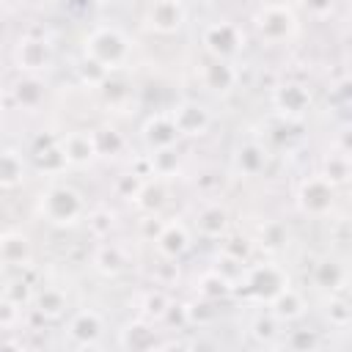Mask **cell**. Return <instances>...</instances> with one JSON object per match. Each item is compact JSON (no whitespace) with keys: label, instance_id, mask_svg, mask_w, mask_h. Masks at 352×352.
<instances>
[{"label":"cell","instance_id":"obj_10","mask_svg":"<svg viewBox=\"0 0 352 352\" xmlns=\"http://www.w3.org/2000/svg\"><path fill=\"white\" fill-rule=\"evenodd\" d=\"M170 118L179 129V138H204L212 126V113L198 102H179L170 110Z\"/></svg>","mask_w":352,"mask_h":352},{"label":"cell","instance_id":"obj_15","mask_svg":"<svg viewBox=\"0 0 352 352\" xmlns=\"http://www.w3.org/2000/svg\"><path fill=\"white\" fill-rule=\"evenodd\" d=\"M179 140V129L170 118V113H154L151 118H146L143 124V143L154 151V148H165V146H176Z\"/></svg>","mask_w":352,"mask_h":352},{"label":"cell","instance_id":"obj_37","mask_svg":"<svg viewBox=\"0 0 352 352\" xmlns=\"http://www.w3.org/2000/svg\"><path fill=\"white\" fill-rule=\"evenodd\" d=\"M85 220H88V228H91V234H94V236H107V234H110V228H113V214H110L107 209L88 212V214H85Z\"/></svg>","mask_w":352,"mask_h":352},{"label":"cell","instance_id":"obj_28","mask_svg":"<svg viewBox=\"0 0 352 352\" xmlns=\"http://www.w3.org/2000/svg\"><path fill=\"white\" fill-rule=\"evenodd\" d=\"M148 162H151V173H154L157 179H165V176L176 173V168H179V151H176V146L154 148V151L148 154Z\"/></svg>","mask_w":352,"mask_h":352},{"label":"cell","instance_id":"obj_12","mask_svg":"<svg viewBox=\"0 0 352 352\" xmlns=\"http://www.w3.org/2000/svg\"><path fill=\"white\" fill-rule=\"evenodd\" d=\"M201 80H204V88H206V91H212V94H217V96H226V94H231V91L236 88L239 72L231 66V60L214 58V60H209V63L201 69Z\"/></svg>","mask_w":352,"mask_h":352},{"label":"cell","instance_id":"obj_24","mask_svg":"<svg viewBox=\"0 0 352 352\" xmlns=\"http://www.w3.org/2000/svg\"><path fill=\"white\" fill-rule=\"evenodd\" d=\"M33 162L38 170L44 173H58L60 168H66V157H63V148H60V140H50L44 146H36L33 148Z\"/></svg>","mask_w":352,"mask_h":352},{"label":"cell","instance_id":"obj_43","mask_svg":"<svg viewBox=\"0 0 352 352\" xmlns=\"http://www.w3.org/2000/svg\"><path fill=\"white\" fill-rule=\"evenodd\" d=\"M333 3H336V0H302L305 11L314 14V16H327V14L333 11Z\"/></svg>","mask_w":352,"mask_h":352},{"label":"cell","instance_id":"obj_31","mask_svg":"<svg viewBox=\"0 0 352 352\" xmlns=\"http://www.w3.org/2000/svg\"><path fill=\"white\" fill-rule=\"evenodd\" d=\"M198 292L204 300H217L223 294L231 292V278L220 275V270H212L206 275H201V283H198Z\"/></svg>","mask_w":352,"mask_h":352},{"label":"cell","instance_id":"obj_8","mask_svg":"<svg viewBox=\"0 0 352 352\" xmlns=\"http://www.w3.org/2000/svg\"><path fill=\"white\" fill-rule=\"evenodd\" d=\"M104 333V319L94 308H80L66 322V336L74 346H96Z\"/></svg>","mask_w":352,"mask_h":352},{"label":"cell","instance_id":"obj_32","mask_svg":"<svg viewBox=\"0 0 352 352\" xmlns=\"http://www.w3.org/2000/svg\"><path fill=\"white\" fill-rule=\"evenodd\" d=\"M168 305H170L168 294H165L162 289H151V292H146L140 308H143V316H146V319H162L165 311H168Z\"/></svg>","mask_w":352,"mask_h":352},{"label":"cell","instance_id":"obj_22","mask_svg":"<svg viewBox=\"0 0 352 352\" xmlns=\"http://www.w3.org/2000/svg\"><path fill=\"white\" fill-rule=\"evenodd\" d=\"M118 346H121V349H151V346H157L151 324H146V322H132V324H126V327L121 330V336H118Z\"/></svg>","mask_w":352,"mask_h":352},{"label":"cell","instance_id":"obj_30","mask_svg":"<svg viewBox=\"0 0 352 352\" xmlns=\"http://www.w3.org/2000/svg\"><path fill=\"white\" fill-rule=\"evenodd\" d=\"M314 280H316V286L336 292V289H341V286L346 283V272H344V267L336 264V261H322V264L316 267V272H314Z\"/></svg>","mask_w":352,"mask_h":352},{"label":"cell","instance_id":"obj_21","mask_svg":"<svg viewBox=\"0 0 352 352\" xmlns=\"http://www.w3.org/2000/svg\"><path fill=\"white\" fill-rule=\"evenodd\" d=\"M25 179V160L16 148H3L0 151V187L11 190L16 184H22Z\"/></svg>","mask_w":352,"mask_h":352},{"label":"cell","instance_id":"obj_7","mask_svg":"<svg viewBox=\"0 0 352 352\" xmlns=\"http://www.w3.org/2000/svg\"><path fill=\"white\" fill-rule=\"evenodd\" d=\"M333 201H336V187L319 173V176H308L302 184H300V192H297V204L305 214L311 217H324L330 209H333Z\"/></svg>","mask_w":352,"mask_h":352},{"label":"cell","instance_id":"obj_11","mask_svg":"<svg viewBox=\"0 0 352 352\" xmlns=\"http://www.w3.org/2000/svg\"><path fill=\"white\" fill-rule=\"evenodd\" d=\"M187 8L182 0H151L146 8V25L157 33H173L184 25Z\"/></svg>","mask_w":352,"mask_h":352},{"label":"cell","instance_id":"obj_45","mask_svg":"<svg viewBox=\"0 0 352 352\" xmlns=\"http://www.w3.org/2000/svg\"><path fill=\"white\" fill-rule=\"evenodd\" d=\"M0 11H3V0H0Z\"/></svg>","mask_w":352,"mask_h":352},{"label":"cell","instance_id":"obj_3","mask_svg":"<svg viewBox=\"0 0 352 352\" xmlns=\"http://www.w3.org/2000/svg\"><path fill=\"white\" fill-rule=\"evenodd\" d=\"M256 30H258V36L264 41L280 44V41L292 38V33L297 30V16L283 3H267L256 14Z\"/></svg>","mask_w":352,"mask_h":352},{"label":"cell","instance_id":"obj_25","mask_svg":"<svg viewBox=\"0 0 352 352\" xmlns=\"http://www.w3.org/2000/svg\"><path fill=\"white\" fill-rule=\"evenodd\" d=\"M94 264L102 275H118V272L126 270V256L118 245H102L94 256Z\"/></svg>","mask_w":352,"mask_h":352},{"label":"cell","instance_id":"obj_26","mask_svg":"<svg viewBox=\"0 0 352 352\" xmlns=\"http://www.w3.org/2000/svg\"><path fill=\"white\" fill-rule=\"evenodd\" d=\"M94 146H96V157H116V154L124 151L126 140H124V135L118 129L99 126V129H94Z\"/></svg>","mask_w":352,"mask_h":352},{"label":"cell","instance_id":"obj_6","mask_svg":"<svg viewBox=\"0 0 352 352\" xmlns=\"http://www.w3.org/2000/svg\"><path fill=\"white\" fill-rule=\"evenodd\" d=\"M242 280H245V289L256 297V300H264L270 302L283 286H289L286 275L280 267L275 264H256V267H242Z\"/></svg>","mask_w":352,"mask_h":352},{"label":"cell","instance_id":"obj_35","mask_svg":"<svg viewBox=\"0 0 352 352\" xmlns=\"http://www.w3.org/2000/svg\"><path fill=\"white\" fill-rule=\"evenodd\" d=\"M253 336H256L261 344H270V341L278 336V319H275L272 314L256 316V322H253Z\"/></svg>","mask_w":352,"mask_h":352},{"label":"cell","instance_id":"obj_39","mask_svg":"<svg viewBox=\"0 0 352 352\" xmlns=\"http://www.w3.org/2000/svg\"><path fill=\"white\" fill-rule=\"evenodd\" d=\"M250 253V242L245 236H226L223 242V256L234 258V261H245Z\"/></svg>","mask_w":352,"mask_h":352},{"label":"cell","instance_id":"obj_19","mask_svg":"<svg viewBox=\"0 0 352 352\" xmlns=\"http://www.w3.org/2000/svg\"><path fill=\"white\" fill-rule=\"evenodd\" d=\"M270 314L278 319V322H294L305 314V297L292 289V286H283L272 300H270Z\"/></svg>","mask_w":352,"mask_h":352},{"label":"cell","instance_id":"obj_17","mask_svg":"<svg viewBox=\"0 0 352 352\" xmlns=\"http://www.w3.org/2000/svg\"><path fill=\"white\" fill-rule=\"evenodd\" d=\"M195 231L206 239H220L228 231V212L220 204H206L195 212Z\"/></svg>","mask_w":352,"mask_h":352},{"label":"cell","instance_id":"obj_36","mask_svg":"<svg viewBox=\"0 0 352 352\" xmlns=\"http://www.w3.org/2000/svg\"><path fill=\"white\" fill-rule=\"evenodd\" d=\"M107 69L104 66H99L96 60H91V58H82V63H80V77H82V82H88V85H102L104 80H107Z\"/></svg>","mask_w":352,"mask_h":352},{"label":"cell","instance_id":"obj_13","mask_svg":"<svg viewBox=\"0 0 352 352\" xmlns=\"http://www.w3.org/2000/svg\"><path fill=\"white\" fill-rule=\"evenodd\" d=\"M154 242H157V250H160L165 258L173 261V258H179L182 253L190 250V228H187L182 220L162 223L160 231H157V236H154Z\"/></svg>","mask_w":352,"mask_h":352},{"label":"cell","instance_id":"obj_9","mask_svg":"<svg viewBox=\"0 0 352 352\" xmlns=\"http://www.w3.org/2000/svg\"><path fill=\"white\" fill-rule=\"evenodd\" d=\"M272 104H275V110L283 118L297 121V118H302L311 110V91L302 82H292V80L289 82H280L272 91Z\"/></svg>","mask_w":352,"mask_h":352},{"label":"cell","instance_id":"obj_42","mask_svg":"<svg viewBox=\"0 0 352 352\" xmlns=\"http://www.w3.org/2000/svg\"><path fill=\"white\" fill-rule=\"evenodd\" d=\"M19 319V305L11 302L8 297L0 300V327H14Z\"/></svg>","mask_w":352,"mask_h":352},{"label":"cell","instance_id":"obj_34","mask_svg":"<svg viewBox=\"0 0 352 352\" xmlns=\"http://www.w3.org/2000/svg\"><path fill=\"white\" fill-rule=\"evenodd\" d=\"M327 319H330V324H333V327L344 330V327L349 324V319H352V308H349V302H346L344 297H333V300H330Z\"/></svg>","mask_w":352,"mask_h":352},{"label":"cell","instance_id":"obj_46","mask_svg":"<svg viewBox=\"0 0 352 352\" xmlns=\"http://www.w3.org/2000/svg\"><path fill=\"white\" fill-rule=\"evenodd\" d=\"M0 236H3V231H0Z\"/></svg>","mask_w":352,"mask_h":352},{"label":"cell","instance_id":"obj_1","mask_svg":"<svg viewBox=\"0 0 352 352\" xmlns=\"http://www.w3.org/2000/svg\"><path fill=\"white\" fill-rule=\"evenodd\" d=\"M38 214L52 223V226H60V228H72L77 226L80 220H85L88 209H85V198L72 187V184H50L41 195H38Z\"/></svg>","mask_w":352,"mask_h":352},{"label":"cell","instance_id":"obj_5","mask_svg":"<svg viewBox=\"0 0 352 352\" xmlns=\"http://www.w3.org/2000/svg\"><path fill=\"white\" fill-rule=\"evenodd\" d=\"M14 63L22 74H41L52 66V47L44 36H22L14 47Z\"/></svg>","mask_w":352,"mask_h":352},{"label":"cell","instance_id":"obj_4","mask_svg":"<svg viewBox=\"0 0 352 352\" xmlns=\"http://www.w3.org/2000/svg\"><path fill=\"white\" fill-rule=\"evenodd\" d=\"M204 44H206V50H209L214 58L231 60L234 55L242 52V47H245V33L239 30V25L220 19V22L206 25V30H204Z\"/></svg>","mask_w":352,"mask_h":352},{"label":"cell","instance_id":"obj_27","mask_svg":"<svg viewBox=\"0 0 352 352\" xmlns=\"http://www.w3.org/2000/svg\"><path fill=\"white\" fill-rule=\"evenodd\" d=\"M135 204H138L143 212L154 214V212L165 204V187H162V182H160V179H146L143 187H140V192L135 195Z\"/></svg>","mask_w":352,"mask_h":352},{"label":"cell","instance_id":"obj_38","mask_svg":"<svg viewBox=\"0 0 352 352\" xmlns=\"http://www.w3.org/2000/svg\"><path fill=\"white\" fill-rule=\"evenodd\" d=\"M283 242H286V226L283 223H267L261 228V245L267 250H278V248H283Z\"/></svg>","mask_w":352,"mask_h":352},{"label":"cell","instance_id":"obj_23","mask_svg":"<svg viewBox=\"0 0 352 352\" xmlns=\"http://www.w3.org/2000/svg\"><path fill=\"white\" fill-rule=\"evenodd\" d=\"M11 96L16 99V104L33 110V107H38V102L44 99V82H41L36 74H22V80L11 88Z\"/></svg>","mask_w":352,"mask_h":352},{"label":"cell","instance_id":"obj_18","mask_svg":"<svg viewBox=\"0 0 352 352\" xmlns=\"http://www.w3.org/2000/svg\"><path fill=\"white\" fill-rule=\"evenodd\" d=\"M234 168L242 176H258L267 168V148L256 140H245L234 151Z\"/></svg>","mask_w":352,"mask_h":352},{"label":"cell","instance_id":"obj_40","mask_svg":"<svg viewBox=\"0 0 352 352\" xmlns=\"http://www.w3.org/2000/svg\"><path fill=\"white\" fill-rule=\"evenodd\" d=\"M6 297H8L11 302L22 305V302H30V300H33V289H30L25 280H14V283H8V289H6Z\"/></svg>","mask_w":352,"mask_h":352},{"label":"cell","instance_id":"obj_44","mask_svg":"<svg viewBox=\"0 0 352 352\" xmlns=\"http://www.w3.org/2000/svg\"><path fill=\"white\" fill-rule=\"evenodd\" d=\"M99 3H118V0H99Z\"/></svg>","mask_w":352,"mask_h":352},{"label":"cell","instance_id":"obj_16","mask_svg":"<svg viewBox=\"0 0 352 352\" xmlns=\"http://www.w3.org/2000/svg\"><path fill=\"white\" fill-rule=\"evenodd\" d=\"M33 258V245L25 234L8 231L0 236V261L6 267H28Z\"/></svg>","mask_w":352,"mask_h":352},{"label":"cell","instance_id":"obj_41","mask_svg":"<svg viewBox=\"0 0 352 352\" xmlns=\"http://www.w3.org/2000/svg\"><path fill=\"white\" fill-rule=\"evenodd\" d=\"M286 344L292 349H314L319 341H316V336L311 330H292V336L286 338Z\"/></svg>","mask_w":352,"mask_h":352},{"label":"cell","instance_id":"obj_2","mask_svg":"<svg viewBox=\"0 0 352 352\" xmlns=\"http://www.w3.org/2000/svg\"><path fill=\"white\" fill-rule=\"evenodd\" d=\"M85 58L96 60L107 72L121 69L132 58V41L118 28H110V25L94 28L88 33V38H85Z\"/></svg>","mask_w":352,"mask_h":352},{"label":"cell","instance_id":"obj_29","mask_svg":"<svg viewBox=\"0 0 352 352\" xmlns=\"http://www.w3.org/2000/svg\"><path fill=\"white\" fill-rule=\"evenodd\" d=\"M333 187L336 184H346L349 179V157L346 151H333L324 157V173H322Z\"/></svg>","mask_w":352,"mask_h":352},{"label":"cell","instance_id":"obj_14","mask_svg":"<svg viewBox=\"0 0 352 352\" xmlns=\"http://www.w3.org/2000/svg\"><path fill=\"white\" fill-rule=\"evenodd\" d=\"M60 148H63V157L69 165H88L96 160V146H94V132H85V129H74V132H66L60 138Z\"/></svg>","mask_w":352,"mask_h":352},{"label":"cell","instance_id":"obj_33","mask_svg":"<svg viewBox=\"0 0 352 352\" xmlns=\"http://www.w3.org/2000/svg\"><path fill=\"white\" fill-rule=\"evenodd\" d=\"M143 182H146V179L138 176L135 170H132V173H124V176H118V182H116V195L124 198V201H135V195L140 192Z\"/></svg>","mask_w":352,"mask_h":352},{"label":"cell","instance_id":"obj_20","mask_svg":"<svg viewBox=\"0 0 352 352\" xmlns=\"http://www.w3.org/2000/svg\"><path fill=\"white\" fill-rule=\"evenodd\" d=\"M33 305L44 319H60L66 314V294L58 286H44L33 292Z\"/></svg>","mask_w":352,"mask_h":352}]
</instances>
